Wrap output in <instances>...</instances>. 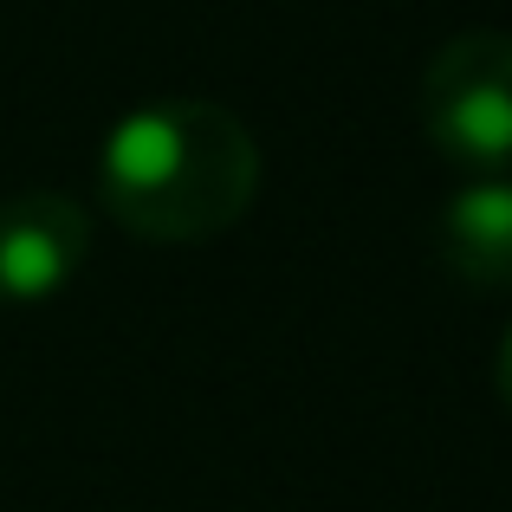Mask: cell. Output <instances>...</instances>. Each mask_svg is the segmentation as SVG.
<instances>
[{
    "instance_id": "obj_1",
    "label": "cell",
    "mask_w": 512,
    "mask_h": 512,
    "mask_svg": "<svg viewBox=\"0 0 512 512\" xmlns=\"http://www.w3.org/2000/svg\"><path fill=\"white\" fill-rule=\"evenodd\" d=\"M260 188V150L247 124L208 98H156L137 104L104 137L98 195L137 240L188 247L214 240L247 214Z\"/></svg>"
},
{
    "instance_id": "obj_2",
    "label": "cell",
    "mask_w": 512,
    "mask_h": 512,
    "mask_svg": "<svg viewBox=\"0 0 512 512\" xmlns=\"http://www.w3.org/2000/svg\"><path fill=\"white\" fill-rule=\"evenodd\" d=\"M428 143L467 175H512V33H461L422 78Z\"/></svg>"
},
{
    "instance_id": "obj_3",
    "label": "cell",
    "mask_w": 512,
    "mask_h": 512,
    "mask_svg": "<svg viewBox=\"0 0 512 512\" xmlns=\"http://www.w3.org/2000/svg\"><path fill=\"white\" fill-rule=\"evenodd\" d=\"M91 214L59 188L0 201V305H46L85 273Z\"/></svg>"
},
{
    "instance_id": "obj_4",
    "label": "cell",
    "mask_w": 512,
    "mask_h": 512,
    "mask_svg": "<svg viewBox=\"0 0 512 512\" xmlns=\"http://www.w3.org/2000/svg\"><path fill=\"white\" fill-rule=\"evenodd\" d=\"M441 260L480 292L512 286V175H474L441 208Z\"/></svg>"
},
{
    "instance_id": "obj_5",
    "label": "cell",
    "mask_w": 512,
    "mask_h": 512,
    "mask_svg": "<svg viewBox=\"0 0 512 512\" xmlns=\"http://www.w3.org/2000/svg\"><path fill=\"white\" fill-rule=\"evenodd\" d=\"M500 396H506V409H512V331L500 338Z\"/></svg>"
}]
</instances>
